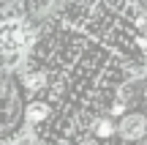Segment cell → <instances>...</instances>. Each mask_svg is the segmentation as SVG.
<instances>
[{"label": "cell", "instance_id": "obj_1", "mask_svg": "<svg viewBox=\"0 0 147 145\" xmlns=\"http://www.w3.org/2000/svg\"><path fill=\"white\" fill-rule=\"evenodd\" d=\"M30 41V33L19 22H5L0 25V49H19L22 44Z\"/></svg>", "mask_w": 147, "mask_h": 145}, {"label": "cell", "instance_id": "obj_2", "mask_svg": "<svg viewBox=\"0 0 147 145\" xmlns=\"http://www.w3.org/2000/svg\"><path fill=\"white\" fill-rule=\"evenodd\" d=\"M144 129H147L144 115H125L123 123H120V134L125 137V140H139V137H144Z\"/></svg>", "mask_w": 147, "mask_h": 145}, {"label": "cell", "instance_id": "obj_3", "mask_svg": "<svg viewBox=\"0 0 147 145\" xmlns=\"http://www.w3.org/2000/svg\"><path fill=\"white\" fill-rule=\"evenodd\" d=\"M47 115H49V104H44V101H33L30 107H27V118H30L33 123H41Z\"/></svg>", "mask_w": 147, "mask_h": 145}, {"label": "cell", "instance_id": "obj_4", "mask_svg": "<svg viewBox=\"0 0 147 145\" xmlns=\"http://www.w3.org/2000/svg\"><path fill=\"white\" fill-rule=\"evenodd\" d=\"M112 129H115V126H112L109 118H104V120H98V123H95V134H98V137H109Z\"/></svg>", "mask_w": 147, "mask_h": 145}]
</instances>
